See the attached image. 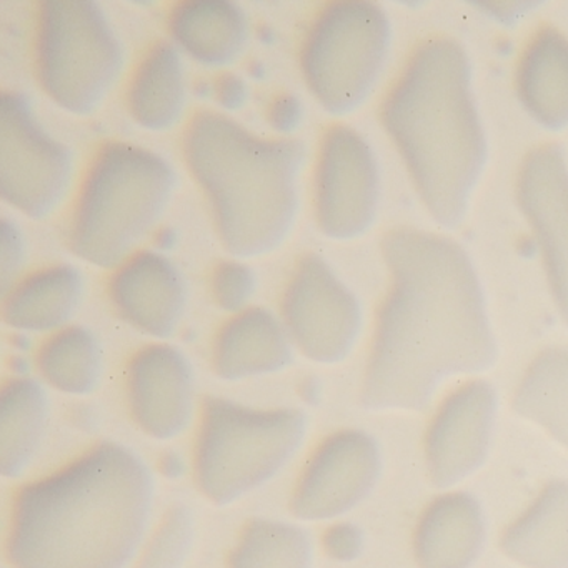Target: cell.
Returning a JSON list of instances; mask_svg holds the SVG:
<instances>
[{
  "instance_id": "29",
  "label": "cell",
  "mask_w": 568,
  "mask_h": 568,
  "mask_svg": "<svg viewBox=\"0 0 568 568\" xmlns=\"http://www.w3.org/2000/svg\"><path fill=\"white\" fill-rule=\"evenodd\" d=\"M255 274L248 265L224 261L212 272L211 291L215 304L227 312L245 311L255 292Z\"/></svg>"
},
{
  "instance_id": "8",
  "label": "cell",
  "mask_w": 568,
  "mask_h": 568,
  "mask_svg": "<svg viewBox=\"0 0 568 568\" xmlns=\"http://www.w3.org/2000/svg\"><path fill=\"white\" fill-rule=\"evenodd\" d=\"M390 22L365 0L328 4L308 29L301 52L305 84L325 111L345 115L364 104L384 69Z\"/></svg>"
},
{
  "instance_id": "16",
  "label": "cell",
  "mask_w": 568,
  "mask_h": 568,
  "mask_svg": "<svg viewBox=\"0 0 568 568\" xmlns=\"http://www.w3.org/2000/svg\"><path fill=\"white\" fill-rule=\"evenodd\" d=\"M109 295L129 325L152 337L169 338L184 315L187 285L174 262L142 251L119 265L109 282Z\"/></svg>"
},
{
  "instance_id": "30",
  "label": "cell",
  "mask_w": 568,
  "mask_h": 568,
  "mask_svg": "<svg viewBox=\"0 0 568 568\" xmlns=\"http://www.w3.org/2000/svg\"><path fill=\"white\" fill-rule=\"evenodd\" d=\"M0 234H2V242H0V247H2V254H0V262H2L0 264V284H2V295H6L14 287L19 272L24 265L26 244L18 225L9 219H2Z\"/></svg>"
},
{
  "instance_id": "24",
  "label": "cell",
  "mask_w": 568,
  "mask_h": 568,
  "mask_svg": "<svg viewBox=\"0 0 568 568\" xmlns=\"http://www.w3.org/2000/svg\"><path fill=\"white\" fill-rule=\"evenodd\" d=\"M48 412V395L38 381L18 377L6 382L0 392V471L4 477H19L31 464L44 435Z\"/></svg>"
},
{
  "instance_id": "13",
  "label": "cell",
  "mask_w": 568,
  "mask_h": 568,
  "mask_svg": "<svg viewBox=\"0 0 568 568\" xmlns=\"http://www.w3.org/2000/svg\"><path fill=\"white\" fill-rule=\"evenodd\" d=\"M498 398L487 381H468L438 405L425 435L432 484L454 487L485 464L490 450Z\"/></svg>"
},
{
  "instance_id": "12",
  "label": "cell",
  "mask_w": 568,
  "mask_h": 568,
  "mask_svg": "<svg viewBox=\"0 0 568 568\" xmlns=\"http://www.w3.org/2000/svg\"><path fill=\"white\" fill-rule=\"evenodd\" d=\"M381 474V447L372 435L352 428L335 432L305 464L291 511L307 521L341 517L371 495Z\"/></svg>"
},
{
  "instance_id": "1",
  "label": "cell",
  "mask_w": 568,
  "mask_h": 568,
  "mask_svg": "<svg viewBox=\"0 0 568 568\" xmlns=\"http://www.w3.org/2000/svg\"><path fill=\"white\" fill-rule=\"evenodd\" d=\"M390 291L378 308L361 402L371 410H424L445 378L497 362L484 288L452 239L412 227L382 239Z\"/></svg>"
},
{
  "instance_id": "34",
  "label": "cell",
  "mask_w": 568,
  "mask_h": 568,
  "mask_svg": "<svg viewBox=\"0 0 568 568\" xmlns=\"http://www.w3.org/2000/svg\"><path fill=\"white\" fill-rule=\"evenodd\" d=\"M159 467H161L162 474L169 478H178L184 474V460H182L181 455L171 454L164 455L161 462H159Z\"/></svg>"
},
{
  "instance_id": "21",
  "label": "cell",
  "mask_w": 568,
  "mask_h": 568,
  "mask_svg": "<svg viewBox=\"0 0 568 568\" xmlns=\"http://www.w3.org/2000/svg\"><path fill=\"white\" fill-rule=\"evenodd\" d=\"M172 38L201 64L224 68L241 58L248 39L242 8L231 0H184L169 18Z\"/></svg>"
},
{
  "instance_id": "20",
  "label": "cell",
  "mask_w": 568,
  "mask_h": 568,
  "mask_svg": "<svg viewBox=\"0 0 568 568\" xmlns=\"http://www.w3.org/2000/svg\"><path fill=\"white\" fill-rule=\"evenodd\" d=\"M517 92L525 111L548 131L568 125V39L541 28L521 52Z\"/></svg>"
},
{
  "instance_id": "26",
  "label": "cell",
  "mask_w": 568,
  "mask_h": 568,
  "mask_svg": "<svg viewBox=\"0 0 568 568\" xmlns=\"http://www.w3.org/2000/svg\"><path fill=\"white\" fill-rule=\"evenodd\" d=\"M36 365L51 387L64 394L88 395L101 381V345L95 335L81 325L59 328L42 342Z\"/></svg>"
},
{
  "instance_id": "22",
  "label": "cell",
  "mask_w": 568,
  "mask_h": 568,
  "mask_svg": "<svg viewBox=\"0 0 568 568\" xmlns=\"http://www.w3.org/2000/svg\"><path fill=\"white\" fill-rule=\"evenodd\" d=\"M82 295L84 278L74 265H51L16 282L4 295L2 318L18 331H58L78 312Z\"/></svg>"
},
{
  "instance_id": "23",
  "label": "cell",
  "mask_w": 568,
  "mask_h": 568,
  "mask_svg": "<svg viewBox=\"0 0 568 568\" xmlns=\"http://www.w3.org/2000/svg\"><path fill=\"white\" fill-rule=\"evenodd\" d=\"M132 119L149 131H168L184 112L185 81L181 54L169 42L149 49L128 91Z\"/></svg>"
},
{
  "instance_id": "2",
  "label": "cell",
  "mask_w": 568,
  "mask_h": 568,
  "mask_svg": "<svg viewBox=\"0 0 568 568\" xmlns=\"http://www.w3.org/2000/svg\"><path fill=\"white\" fill-rule=\"evenodd\" d=\"M154 478L138 454L101 442L19 488L6 558L12 568H125L138 554Z\"/></svg>"
},
{
  "instance_id": "4",
  "label": "cell",
  "mask_w": 568,
  "mask_h": 568,
  "mask_svg": "<svg viewBox=\"0 0 568 568\" xmlns=\"http://www.w3.org/2000/svg\"><path fill=\"white\" fill-rule=\"evenodd\" d=\"M184 154L232 255L257 257L285 241L298 209L301 141L257 138L227 115L204 111L189 124Z\"/></svg>"
},
{
  "instance_id": "3",
  "label": "cell",
  "mask_w": 568,
  "mask_h": 568,
  "mask_svg": "<svg viewBox=\"0 0 568 568\" xmlns=\"http://www.w3.org/2000/svg\"><path fill=\"white\" fill-rule=\"evenodd\" d=\"M381 119L432 217L458 227L487 162L464 45L445 36L422 42L388 91Z\"/></svg>"
},
{
  "instance_id": "10",
  "label": "cell",
  "mask_w": 568,
  "mask_h": 568,
  "mask_svg": "<svg viewBox=\"0 0 568 568\" xmlns=\"http://www.w3.org/2000/svg\"><path fill=\"white\" fill-rule=\"evenodd\" d=\"M282 321L298 351L314 362L344 361L362 328V308L354 292L321 255L298 261L282 298Z\"/></svg>"
},
{
  "instance_id": "15",
  "label": "cell",
  "mask_w": 568,
  "mask_h": 568,
  "mask_svg": "<svg viewBox=\"0 0 568 568\" xmlns=\"http://www.w3.org/2000/svg\"><path fill=\"white\" fill-rule=\"evenodd\" d=\"M128 404L138 427L158 440L178 437L194 412L191 365L179 348L152 344L128 365Z\"/></svg>"
},
{
  "instance_id": "14",
  "label": "cell",
  "mask_w": 568,
  "mask_h": 568,
  "mask_svg": "<svg viewBox=\"0 0 568 568\" xmlns=\"http://www.w3.org/2000/svg\"><path fill=\"white\" fill-rule=\"evenodd\" d=\"M517 201L534 229L555 305L568 327V169L560 145H540L524 159Z\"/></svg>"
},
{
  "instance_id": "35",
  "label": "cell",
  "mask_w": 568,
  "mask_h": 568,
  "mask_svg": "<svg viewBox=\"0 0 568 568\" xmlns=\"http://www.w3.org/2000/svg\"><path fill=\"white\" fill-rule=\"evenodd\" d=\"M302 395H304L305 400L317 402L318 398V387L317 382L314 381V378H311V381L304 382V390H302Z\"/></svg>"
},
{
  "instance_id": "6",
  "label": "cell",
  "mask_w": 568,
  "mask_h": 568,
  "mask_svg": "<svg viewBox=\"0 0 568 568\" xmlns=\"http://www.w3.org/2000/svg\"><path fill=\"white\" fill-rule=\"evenodd\" d=\"M307 432L298 408L245 407L207 397L194 447L199 490L215 505H229L274 478L297 454Z\"/></svg>"
},
{
  "instance_id": "32",
  "label": "cell",
  "mask_w": 568,
  "mask_h": 568,
  "mask_svg": "<svg viewBox=\"0 0 568 568\" xmlns=\"http://www.w3.org/2000/svg\"><path fill=\"white\" fill-rule=\"evenodd\" d=\"M267 118L268 124L275 131L288 134V132H294L301 125L302 118H304V108H302V102L295 95L282 94L272 102L271 108H268Z\"/></svg>"
},
{
  "instance_id": "31",
  "label": "cell",
  "mask_w": 568,
  "mask_h": 568,
  "mask_svg": "<svg viewBox=\"0 0 568 568\" xmlns=\"http://www.w3.org/2000/svg\"><path fill=\"white\" fill-rule=\"evenodd\" d=\"M364 531L354 524L332 525L322 537V547L328 558L335 561H354L364 550Z\"/></svg>"
},
{
  "instance_id": "17",
  "label": "cell",
  "mask_w": 568,
  "mask_h": 568,
  "mask_svg": "<svg viewBox=\"0 0 568 568\" xmlns=\"http://www.w3.org/2000/svg\"><path fill=\"white\" fill-rule=\"evenodd\" d=\"M487 541L480 501L467 491H448L430 501L414 535L420 568H471Z\"/></svg>"
},
{
  "instance_id": "33",
  "label": "cell",
  "mask_w": 568,
  "mask_h": 568,
  "mask_svg": "<svg viewBox=\"0 0 568 568\" xmlns=\"http://www.w3.org/2000/svg\"><path fill=\"white\" fill-rule=\"evenodd\" d=\"M214 95L227 111H237L247 101V85L235 74H221L214 82Z\"/></svg>"
},
{
  "instance_id": "25",
  "label": "cell",
  "mask_w": 568,
  "mask_h": 568,
  "mask_svg": "<svg viewBox=\"0 0 568 568\" xmlns=\"http://www.w3.org/2000/svg\"><path fill=\"white\" fill-rule=\"evenodd\" d=\"M511 407L568 450V348H545L531 361Z\"/></svg>"
},
{
  "instance_id": "11",
  "label": "cell",
  "mask_w": 568,
  "mask_h": 568,
  "mask_svg": "<svg viewBox=\"0 0 568 568\" xmlns=\"http://www.w3.org/2000/svg\"><path fill=\"white\" fill-rule=\"evenodd\" d=\"M381 171L374 151L347 125L325 132L315 171V215L331 239H354L374 224Z\"/></svg>"
},
{
  "instance_id": "5",
  "label": "cell",
  "mask_w": 568,
  "mask_h": 568,
  "mask_svg": "<svg viewBox=\"0 0 568 568\" xmlns=\"http://www.w3.org/2000/svg\"><path fill=\"white\" fill-rule=\"evenodd\" d=\"M175 174L165 159L108 142L92 159L71 227V248L98 267H119L164 214Z\"/></svg>"
},
{
  "instance_id": "7",
  "label": "cell",
  "mask_w": 568,
  "mask_h": 568,
  "mask_svg": "<svg viewBox=\"0 0 568 568\" xmlns=\"http://www.w3.org/2000/svg\"><path fill=\"white\" fill-rule=\"evenodd\" d=\"M124 65V49L92 0H45L39 8L36 68L45 94L88 115L104 101Z\"/></svg>"
},
{
  "instance_id": "19",
  "label": "cell",
  "mask_w": 568,
  "mask_h": 568,
  "mask_svg": "<svg viewBox=\"0 0 568 568\" xmlns=\"http://www.w3.org/2000/svg\"><path fill=\"white\" fill-rule=\"evenodd\" d=\"M500 547L525 568H568V478L541 488L505 528Z\"/></svg>"
},
{
  "instance_id": "27",
  "label": "cell",
  "mask_w": 568,
  "mask_h": 568,
  "mask_svg": "<svg viewBox=\"0 0 568 568\" xmlns=\"http://www.w3.org/2000/svg\"><path fill=\"white\" fill-rule=\"evenodd\" d=\"M307 531L285 521L254 518L242 528L229 568H312Z\"/></svg>"
},
{
  "instance_id": "28",
  "label": "cell",
  "mask_w": 568,
  "mask_h": 568,
  "mask_svg": "<svg viewBox=\"0 0 568 568\" xmlns=\"http://www.w3.org/2000/svg\"><path fill=\"white\" fill-rule=\"evenodd\" d=\"M194 517L184 504L168 508L135 568H182L194 544Z\"/></svg>"
},
{
  "instance_id": "18",
  "label": "cell",
  "mask_w": 568,
  "mask_h": 568,
  "mask_svg": "<svg viewBox=\"0 0 568 568\" xmlns=\"http://www.w3.org/2000/svg\"><path fill=\"white\" fill-rule=\"evenodd\" d=\"M292 362V341L284 322L261 307L229 318L214 342L212 368L224 381L274 374Z\"/></svg>"
},
{
  "instance_id": "9",
  "label": "cell",
  "mask_w": 568,
  "mask_h": 568,
  "mask_svg": "<svg viewBox=\"0 0 568 568\" xmlns=\"http://www.w3.org/2000/svg\"><path fill=\"white\" fill-rule=\"evenodd\" d=\"M72 179V152L52 138L32 111L28 95H0V194L32 219L48 217L61 204Z\"/></svg>"
}]
</instances>
